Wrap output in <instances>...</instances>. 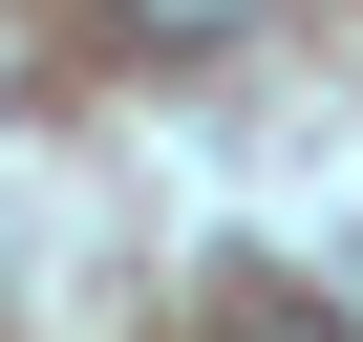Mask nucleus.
I'll list each match as a JSON object with an SVG mask.
<instances>
[{"instance_id": "obj_1", "label": "nucleus", "mask_w": 363, "mask_h": 342, "mask_svg": "<svg viewBox=\"0 0 363 342\" xmlns=\"http://www.w3.org/2000/svg\"><path fill=\"white\" fill-rule=\"evenodd\" d=\"M86 22H107L128 65H214V43H257V0H86Z\"/></svg>"}, {"instance_id": "obj_2", "label": "nucleus", "mask_w": 363, "mask_h": 342, "mask_svg": "<svg viewBox=\"0 0 363 342\" xmlns=\"http://www.w3.org/2000/svg\"><path fill=\"white\" fill-rule=\"evenodd\" d=\"M214 342H363V321H342V299H299V278H235V299H214Z\"/></svg>"}]
</instances>
